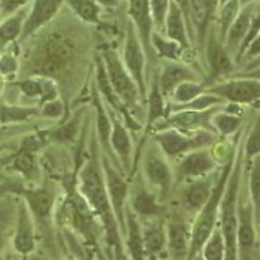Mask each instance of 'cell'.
<instances>
[{
  "instance_id": "6da1fadb",
  "label": "cell",
  "mask_w": 260,
  "mask_h": 260,
  "mask_svg": "<svg viewBox=\"0 0 260 260\" xmlns=\"http://www.w3.org/2000/svg\"><path fill=\"white\" fill-rule=\"evenodd\" d=\"M78 189L83 200L89 205V208L92 210V213L95 214L97 220L100 221L107 245L112 248L115 260H125L122 234L107 195L104 176L101 170V160L95 155V150L80 170L78 176Z\"/></svg>"
},
{
  "instance_id": "7a4b0ae2",
  "label": "cell",
  "mask_w": 260,
  "mask_h": 260,
  "mask_svg": "<svg viewBox=\"0 0 260 260\" xmlns=\"http://www.w3.org/2000/svg\"><path fill=\"white\" fill-rule=\"evenodd\" d=\"M78 57L75 42L58 31L46 35L31 52L25 70L31 76L64 80Z\"/></svg>"
},
{
  "instance_id": "3957f363",
  "label": "cell",
  "mask_w": 260,
  "mask_h": 260,
  "mask_svg": "<svg viewBox=\"0 0 260 260\" xmlns=\"http://www.w3.org/2000/svg\"><path fill=\"white\" fill-rule=\"evenodd\" d=\"M242 168H244V158H242V146L237 147L234 165L226 183V189L223 193L219 210V221H220L221 240L224 247V260H238V248H237V231H238V195L241 189V179H242Z\"/></svg>"
},
{
  "instance_id": "277c9868",
  "label": "cell",
  "mask_w": 260,
  "mask_h": 260,
  "mask_svg": "<svg viewBox=\"0 0 260 260\" xmlns=\"http://www.w3.org/2000/svg\"><path fill=\"white\" fill-rule=\"evenodd\" d=\"M235 152H237V149H235ZM235 152H232L229 155V158L226 159L224 167L221 168L220 176L217 177V180L214 183V187L211 190L210 198L207 200L204 207L198 211L197 219L193 221V224L190 226V247H189L187 260H192L200 253L205 241L210 238L213 231L217 228L220 202L221 198H223V193H224V189H226V183L229 179L231 170H232V165H234Z\"/></svg>"
},
{
  "instance_id": "5b68a950",
  "label": "cell",
  "mask_w": 260,
  "mask_h": 260,
  "mask_svg": "<svg viewBox=\"0 0 260 260\" xmlns=\"http://www.w3.org/2000/svg\"><path fill=\"white\" fill-rule=\"evenodd\" d=\"M60 216L78 235H80L86 245L99 248V238H100L101 224L97 220L95 214L80 195L78 184L70 181L67 184V198L64 201L60 210Z\"/></svg>"
},
{
  "instance_id": "8992f818",
  "label": "cell",
  "mask_w": 260,
  "mask_h": 260,
  "mask_svg": "<svg viewBox=\"0 0 260 260\" xmlns=\"http://www.w3.org/2000/svg\"><path fill=\"white\" fill-rule=\"evenodd\" d=\"M103 64L106 69V75L110 83L112 91L118 97L120 104L125 107V110L129 112H139L140 106V92L136 85V82L129 76L126 69L123 67V62L120 61L119 55L113 49H106L103 54Z\"/></svg>"
},
{
  "instance_id": "52a82bcc",
  "label": "cell",
  "mask_w": 260,
  "mask_h": 260,
  "mask_svg": "<svg viewBox=\"0 0 260 260\" xmlns=\"http://www.w3.org/2000/svg\"><path fill=\"white\" fill-rule=\"evenodd\" d=\"M152 140L156 143V146L159 147V150L167 159L174 160L180 159L181 156L187 155L189 152L211 146L216 141V137L213 133L208 131H200V133H193V136L192 134L189 136L174 128H170V129L155 131Z\"/></svg>"
},
{
  "instance_id": "ba28073f",
  "label": "cell",
  "mask_w": 260,
  "mask_h": 260,
  "mask_svg": "<svg viewBox=\"0 0 260 260\" xmlns=\"http://www.w3.org/2000/svg\"><path fill=\"white\" fill-rule=\"evenodd\" d=\"M238 231H237V248L238 260H254L257 256V228L259 221L256 219L253 204L248 193L238 195Z\"/></svg>"
},
{
  "instance_id": "9c48e42d",
  "label": "cell",
  "mask_w": 260,
  "mask_h": 260,
  "mask_svg": "<svg viewBox=\"0 0 260 260\" xmlns=\"http://www.w3.org/2000/svg\"><path fill=\"white\" fill-rule=\"evenodd\" d=\"M143 176L150 189L156 192L160 202L168 198L174 183V171L170 165V160L164 156L156 144H152L146 149L143 159Z\"/></svg>"
},
{
  "instance_id": "30bf717a",
  "label": "cell",
  "mask_w": 260,
  "mask_h": 260,
  "mask_svg": "<svg viewBox=\"0 0 260 260\" xmlns=\"http://www.w3.org/2000/svg\"><path fill=\"white\" fill-rule=\"evenodd\" d=\"M101 170H103L109 200L112 204L116 221L119 224L120 234L123 235L125 234V208H126V201L129 195V186L126 180L122 177L119 170L113 165L112 159H109V156L106 155L101 160Z\"/></svg>"
},
{
  "instance_id": "8fae6325",
  "label": "cell",
  "mask_w": 260,
  "mask_h": 260,
  "mask_svg": "<svg viewBox=\"0 0 260 260\" xmlns=\"http://www.w3.org/2000/svg\"><path fill=\"white\" fill-rule=\"evenodd\" d=\"M205 92L235 106L254 104L259 101L260 83L259 79H234L213 83L205 88Z\"/></svg>"
},
{
  "instance_id": "7c38bea8",
  "label": "cell",
  "mask_w": 260,
  "mask_h": 260,
  "mask_svg": "<svg viewBox=\"0 0 260 260\" xmlns=\"http://www.w3.org/2000/svg\"><path fill=\"white\" fill-rule=\"evenodd\" d=\"M144 61H146V55L143 52V46L136 33V28L131 24H128L125 45H123V67L136 82L143 100L147 94L146 79H144Z\"/></svg>"
},
{
  "instance_id": "4fadbf2b",
  "label": "cell",
  "mask_w": 260,
  "mask_h": 260,
  "mask_svg": "<svg viewBox=\"0 0 260 260\" xmlns=\"http://www.w3.org/2000/svg\"><path fill=\"white\" fill-rule=\"evenodd\" d=\"M168 260H187L190 247V223L181 214H173L165 223Z\"/></svg>"
},
{
  "instance_id": "5bb4252c",
  "label": "cell",
  "mask_w": 260,
  "mask_h": 260,
  "mask_svg": "<svg viewBox=\"0 0 260 260\" xmlns=\"http://www.w3.org/2000/svg\"><path fill=\"white\" fill-rule=\"evenodd\" d=\"M217 168V160L213 158L208 149H198L181 156L177 167L173 168L174 179L179 180H195L210 176Z\"/></svg>"
},
{
  "instance_id": "9a60e30c",
  "label": "cell",
  "mask_w": 260,
  "mask_h": 260,
  "mask_svg": "<svg viewBox=\"0 0 260 260\" xmlns=\"http://www.w3.org/2000/svg\"><path fill=\"white\" fill-rule=\"evenodd\" d=\"M220 109L221 106H216L207 110H179L171 115H167L165 122L171 128L184 134H189V133L192 134V133H200V131H208V133L216 134L211 125V118Z\"/></svg>"
},
{
  "instance_id": "2e32d148",
  "label": "cell",
  "mask_w": 260,
  "mask_h": 260,
  "mask_svg": "<svg viewBox=\"0 0 260 260\" xmlns=\"http://www.w3.org/2000/svg\"><path fill=\"white\" fill-rule=\"evenodd\" d=\"M14 192L22 195L24 202L33 217L40 224V228L49 226V221L52 217V210L55 204V193L49 187H39V189H24L15 187Z\"/></svg>"
},
{
  "instance_id": "e0dca14e",
  "label": "cell",
  "mask_w": 260,
  "mask_h": 260,
  "mask_svg": "<svg viewBox=\"0 0 260 260\" xmlns=\"http://www.w3.org/2000/svg\"><path fill=\"white\" fill-rule=\"evenodd\" d=\"M217 177L214 176H205L201 179L190 180L180 193V207L189 214H198L204 204L211 195V190L214 187V183Z\"/></svg>"
},
{
  "instance_id": "ac0fdd59",
  "label": "cell",
  "mask_w": 260,
  "mask_h": 260,
  "mask_svg": "<svg viewBox=\"0 0 260 260\" xmlns=\"http://www.w3.org/2000/svg\"><path fill=\"white\" fill-rule=\"evenodd\" d=\"M129 210L134 213L137 219H143V220L159 219L164 213V207L156 192L143 183H139L131 193Z\"/></svg>"
},
{
  "instance_id": "d6986e66",
  "label": "cell",
  "mask_w": 260,
  "mask_h": 260,
  "mask_svg": "<svg viewBox=\"0 0 260 260\" xmlns=\"http://www.w3.org/2000/svg\"><path fill=\"white\" fill-rule=\"evenodd\" d=\"M112 118V134H110V149L119 158L120 167L131 174V159H133V143L126 126L120 122L118 113L109 110Z\"/></svg>"
},
{
  "instance_id": "ffe728a7",
  "label": "cell",
  "mask_w": 260,
  "mask_h": 260,
  "mask_svg": "<svg viewBox=\"0 0 260 260\" xmlns=\"http://www.w3.org/2000/svg\"><path fill=\"white\" fill-rule=\"evenodd\" d=\"M141 234L146 260H156L167 251L165 221L162 217L144 220V224H141Z\"/></svg>"
},
{
  "instance_id": "44dd1931",
  "label": "cell",
  "mask_w": 260,
  "mask_h": 260,
  "mask_svg": "<svg viewBox=\"0 0 260 260\" xmlns=\"http://www.w3.org/2000/svg\"><path fill=\"white\" fill-rule=\"evenodd\" d=\"M14 247L21 256H28L36 248V235H35V220L25 205L21 201L18 205V219L14 235Z\"/></svg>"
},
{
  "instance_id": "7402d4cb",
  "label": "cell",
  "mask_w": 260,
  "mask_h": 260,
  "mask_svg": "<svg viewBox=\"0 0 260 260\" xmlns=\"http://www.w3.org/2000/svg\"><path fill=\"white\" fill-rule=\"evenodd\" d=\"M62 2L64 0H35V5L31 8L28 18L22 24L21 39L24 40L30 38L33 33H36L39 28L46 25L57 15Z\"/></svg>"
},
{
  "instance_id": "603a6c76",
  "label": "cell",
  "mask_w": 260,
  "mask_h": 260,
  "mask_svg": "<svg viewBox=\"0 0 260 260\" xmlns=\"http://www.w3.org/2000/svg\"><path fill=\"white\" fill-rule=\"evenodd\" d=\"M256 14L257 12H254V8H253L251 3L245 5L244 9L241 12H238L235 21L231 24V27H229V30H228V33L224 36V40H223V46H224V49H226V52L229 55H237L241 43H242V40L245 39Z\"/></svg>"
},
{
  "instance_id": "cb8c5ba5",
  "label": "cell",
  "mask_w": 260,
  "mask_h": 260,
  "mask_svg": "<svg viewBox=\"0 0 260 260\" xmlns=\"http://www.w3.org/2000/svg\"><path fill=\"white\" fill-rule=\"evenodd\" d=\"M129 15L134 21L136 33L140 39L141 46L144 48V52H147L149 57L153 55L152 52V17L149 11V0H129Z\"/></svg>"
},
{
  "instance_id": "d4e9b609",
  "label": "cell",
  "mask_w": 260,
  "mask_h": 260,
  "mask_svg": "<svg viewBox=\"0 0 260 260\" xmlns=\"http://www.w3.org/2000/svg\"><path fill=\"white\" fill-rule=\"evenodd\" d=\"M189 80H197V75L193 73V70H190L189 67L183 64L170 62L162 69L156 82H158L160 94L165 99V97H170L180 83L189 82Z\"/></svg>"
},
{
  "instance_id": "484cf974",
  "label": "cell",
  "mask_w": 260,
  "mask_h": 260,
  "mask_svg": "<svg viewBox=\"0 0 260 260\" xmlns=\"http://www.w3.org/2000/svg\"><path fill=\"white\" fill-rule=\"evenodd\" d=\"M125 247L131 260H146L143 248L140 219L134 216L129 208H125Z\"/></svg>"
},
{
  "instance_id": "4316f807",
  "label": "cell",
  "mask_w": 260,
  "mask_h": 260,
  "mask_svg": "<svg viewBox=\"0 0 260 260\" xmlns=\"http://www.w3.org/2000/svg\"><path fill=\"white\" fill-rule=\"evenodd\" d=\"M164 25H165V33H167L168 39L180 45L183 49L189 48V40H187V35H186L183 14H181L180 6L176 0H170V6H168V12H167V18H165Z\"/></svg>"
},
{
  "instance_id": "83f0119b",
  "label": "cell",
  "mask_w": 260,
  "mask_h": 260,
  "mask_svg": "<svg viewBox=\"0 0 260 260\" xmlns=\"http://www.w3.org/2000/svg\"><path fill=\"white\" fill-rule=\"evenodd\" d=\"M207 57H208V64H210V69H211L214 78L228 76L229 73H232V70H234L232 58L226 52L220 40H217L214 36H211L208 40Z\"/></svg>"
},
{
  "instance_id": "f1b7e54d",
  "label": "cell",
  "mask_w": 260,
  "mask_h": 260,
  "mask_svg": "<svg viewBox=\"0 0 260 260\" xmlns=\"http://www.w3.org/2000/svg\"><path fill=\"white\" fill-rule=\"evenodd\" d=\"M94 107H95V128H97V136L100 141L101 147L110 153V156H113L112 149H110V134H112V118L109 113V109H106L104 103L101 100L100 94H97L94 91Z\"/></svg>"
},
{
  "instance_id": "f546056e",
  "label": "cell",
  "mask_w": 260,
  "mask_h": 260,
  "mask_svg": "<svg viewBox=\"0 0 260 260\" xmlns=\"http://www.w3.org/2000/svg\"><path fill=\"white\" fill-rule=\"evenodd\" d=\"M147 97V109H146V129L144 134H149V131L156 125V122L167 116V106L164 95L160 94L158 82L155 80L146 94Z\"/></svg>"
},
{
  "instance_id": "4dcf8cb0",
  "label": "cell",
  "mask_w": 260,
  "mask_h": 260,
  "mask_svg": "<svg viewBox=\"0 0 260 260\" xmlns=\"http://www.w3.org/2000/svg\"><path fill=\"white\" fill-rule=\"evenodd\" d=\"M211 125L214 128V133H219L221 136H232L235 133H240L242 118L240 113H232L228 109H220L213 115Z\"/></svg>"
},
{
  "instance_id": "1f68e13d",
  "label": "cell",
  "mask_w": 260,
  "mask_h": 260,
  "mask_svg": "<svg viewBox=\"0 0 260 260\" xmlns=\"http://www.w3.org/2000/svg\"><path fill=\"white\" fill-rule=\"evenodd\" d=\"M205 85L200 83L197 80H189V82H183L180 83L174 91L173 94L170 95V99L174 101V104L177 106H183V104H187L192 100H195L197 97H200L201 94L205 92Z\"/></svg>"
},
{
  "instance_id": "d6a6232c",
  "label": "cell",
  "mask_w": 260,
  "mask_h": 260,
  "mask_svg": "<svg viewBox=\"0 0 260 260\" xmlns=\"http://www.w3.org/2000/svg\"><path fill=\"white\" fill-rule=\"evenodd\" d=\"M248 198L253 204L256 219L259 221L260 214V159L259 156L251 160V165L248 168Z\"/></svg>"
},
{
  "instance_id": "836d02e7",
  "label": "cell",
  "mask_w": 260,
  "mask_h": 260,
  "mask_svg": "<svg viewBox=\"0 0 260 260\" xmlns=\"http://www.w3.org/2000/svg\"><path fill=\"white\" fill-rule=\"evenodd\" d=\"M72 11L86 22H100V8L94 0H66Z\"/></svg>"
},
{
  "instance_id": "e575fe53",
  "label": "cell",
  "mask_w": 260,
  "mask_h": 260,
  "mask_svg": "<svg viewBox=\"0 0 260 260\" xmlns=\"http://www.w3.org/2000/svg\"><path fill=\"white\" fill-rule=\"evenodd\" d=\"M200 254L204 260H224V247L219 228H216L210 238L205 241Z\"/></svg>"
},
{
  "instance_id": "d590c367",
  "label": "cell",
  "mask_w": 260,
  "mask_h": 260,
  "mask_svg": "<svg viewBox=\"0 0 260 260\" xmlns=\"http://www.w3.org/2000/svg\"><path fill=\"white\" fill-rule=\"evenodd\" d=\"M38 113L35 107H17V106H0V125L28 120Z\"/></svg>"
},
{
  "instance_id": "8d00e7d4",
  "label": "cell",
  "mask_w": 260,
  "mask_h": 260,
  "mask_svg": "<svg viewBox=\"0 0 260 260\" xmlns=\"http://www.w3.org/2000/svg\"><path fill=\"white\" fill-rule=\"evenodd\" d=\"M22 18L24 14L18 12L17 15L11 17L9 20H6L0 25V48H3L6 43L17 39L22 31Z\"/></svg>"
},
{
  "instance_id": "74e56055",
  "label": "cell",
  "mask_w": 260,
  "mask_h": 260,
  "mask_svg": "<svg viewBox=\"0 0 260 260\" xmlns=\"http://www.w3.org/2000/svg\"><path fill=\"white\" fill-rule=\"evenodd\" d=\"M150 43H153L155 51H158L160 57L168 58V60H179L181 55V48L180 45H177L176 42L170 39H164L160 35H152L150 38Z\"/></svg>"
},
{
  "instance_id": "f35d334b",
  "label": "cell",
  "mask_w": 260,
  "mask_h": 260,
  "mask_svg": "<svg viewBox=\"0 0 260 260\" xmlns=\"http://www.w3.org/2000/svg\"><path fill=\"white\" fill-rule=\"evenodd\" d=\"M260 152V128H259V120L254 122L253 129L248 133V137L242 146V158L244 160H253L254 158L259 156Z\"/></svg>"
},
{
  "instance_id": "ab89813d",
  "label": "cell",
  "mask_w": 260,
  "mask_h": 260,
  "mask_svg": "<svg viewBox=\"0 0 260 260\" xmlns=\"http://www.w3.org/2000/svg\"><path fill=\"white\" fill-rule=\"evenodd\" d=\"M240 12V3L238 0H229L228 3H224L221 6V12H220V42L223 45V40H224V36L231 27V24L235 21L237 15Z\"/></svg>"
},
{
  "instance_id": "60d3db41",
  "label": "cell",
  "mask_w": 260,
  "mask_h": 260,
  "mask_svg": "<svg viewBox=\"0 0 260 260\" xmlns=\"http://www.w3.org/2000/svg\"><path fill=\"white\" fill-rule=\"evenodd\" d=\"M168 6H170V0H149V11H150V17H152V24L159 30L165 24Z\"/></svg>"
},
{
  "instance_id": "b9f144b4",
  "label": "cell",
  "mask_w": 260,
  "mask_h": 260,
  "mask_svg": "<svg viewBox=\"0 0 260 260\" xmlns=\"http://www.w3.org/2000/svg\"><path fill=\"white\" fill-rule=\"evenodd\" d=\"M80 122V115H78L75 119H72L70 122H67L66 125L60 126L58 129L52 131L51 133V139L55 141H70L75 139L76 133H78V126H79Z\"/></svg>"
},
{
  "instance_id": "7bdbcfd3",
  "label": "cell",
  "mask_w": 260,
  "mask_h": 260,
  "mask_svg": "<svg viewBox=\"0 0 260 260\" xmlns=\"http://www.w3.org/2000/svg\"><path fill=\"white\" fill-rule=\"evenodd\" d=\"M42 115L45 118H52V119H57L62 115V103L60 100H52L46 101L43 104V107L40 109Z\"/></svg>"
},
{
  "instance_id": "ee69618b",
  "label": "cell",
  "mask_w": 260,
  "mask_h": 260,
  "mask_svg": "<svg viewBox=\"0 0 260 260\" xmlns=\"http://www.w3.org/2000/svg\"><path fill=\"white\" fill-rule=\"evenodd\" d=\"M24 3H27V0H2L0 11L3 12V15H8V14H12L14 11H17Z\"/></svg>"
},
{
  "instance_id": "f6af8a7d",
  "label": "cell",
  "mask_w": 260,
  "mask_h": 260,
  "mask_svg": "<svg viewBox=\"0 0 260 260\" xmlns=\"http://www.w3.org/2000/svg\"><path fill=\"white\" fill-rule=\"evenodd\" d=\"M9 213L6 210L0 211V251L3 250L5 241H6V232H8V226H9Z\"/></svg>"
},
{
  "instance_id": "bcb514c9",
  "label": "cell",
  "mask_w": 260,
  "mask_h": 260,
  "mask_svg": "<svg viewBox=\"0 0 260 260\" xmlns=\"http://www.w3.org/2000/svg\"><path fill=\"white\" fill-rule=\"evenodd\" d=\"M17 69V62L15 60L12 58V57H5V58H2L0 61V72L2 73H12L14 70Z\"/></svg>"
},
{
  "instance_id": "7dc6e473",
  "label": "cell",
  "mask_w": 260,
  "mask_h": 260,
  "mask_svg": "<svg viewBox=\"0 0 260 260\" xmlns=\"http://www.w3.org/2000/svg\"><path fill=\"white\" fill-rule=\"evenodd\" d=\"M204 3H205L207 21H208V18H210V17H211V14H213V11H214V8L217 6V0H204Z\"/></svg>"
},
{
  "instance_id": "c3c4849f",
  "label": "cell",
  "mask_w": 260,
  "mask_h": 260,
  "mask_svg": "<svg viewBox=\"0 0 260 260\" xmlns=\"http://www.w3.org/2000/svg\"><path fill=\"white\" fill-rule=\"evenodd\" d=\"M97 5H103V6H106V8H115L118 3H119V0H94Z\"/></svg>"
},
{
  "instance_id": "681fc988",
  "label": "cell",
  "mask_w": 260,
  "mask_h": 260,
  "mask_svg": "<svg viewBox=\"0 0 260 260\" xmlns=\"http://www.w3.org/2000/svg\"><path fill=\"white\" fill-rule=\"evenodd\" d=\"M12 131V128H8V126H5V125H0V140L8 134V133H11Z\"/></svg>"
},
{
  "instance_id": "f907efd6",
  "label": "cell",
  "mask_w": 260,
  "mask_h": 260,
  "mask_svg": "<svg viewBox=\"0 0 260 260\" xmlns=\"http://www.w3.org/2000/svg\"><path fill=\"white\" fill-rule=\"evenodd\" d=\"M254 0H238V3H240V6H245V5H250V3H253Z\"/></svg>"
},
{
  "instance_id": "816d5d0a",
  "label": "cell",
  "mask_w": 260,
  "mask_h": 260,
  "mask_svg": "<svg viewBox=\"0 0 260 260\" xmlns=\"http://www.w3.org/2000/svg\"><path fill=\"white\" fill-rule=\"evenodd\" d=\"M229 0H217V5H220V6H223L224 3H228Z\"/></svg>"
},
{
  "instance_id": "f5cc1de1",
  "label": "cell",
  "mask_w": 260,
  "mask_h": 260,
  "mask_svg": "<svg viewBox=\"0 0 260 260\" xmlns=\"http://www.w3.org/2000/svg\"><path fill=\"white\" fill-rule=\"evenodd\" d=\"M192 260H204V259H202V256H201L200 253H198V254H197V256H195V257H193Z\"/></svg>"
},
{
  "instance_id": "db71d44e",
  "label": "cell",
  "mask_w": 260,
  "mask_h": 260,
  "mask_svg": "<svg viewBox=\"0 0 260 260\" xmlns=\"http://www.w3.org/2000/svg\"><path fill=\"white\" fill-rule=\"evenodd\" d=\"M159 260H167V259H159Z\"/></svg>"
},
{
  "instance_id": "11a10c76",
  "label": "cell",
  "mask_w": 260,
  "mask_h": 260,
  "mask_svg": "<svg viewBox=\"0 0 260 260\" xmlns=\"http://www.w3.org/2000/svg\"><path fill=\"white\" fill-rule=\"evenodd\" d=\"M70 260H75V259H70Z\"/></svg>"
}]
</instances>
